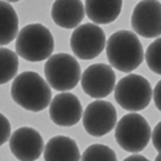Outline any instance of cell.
<instances>
[{"mask_svg": "<svg viewBox=\"0 0 161 161\" xmlns=\"http://www.w3.org/2000/svg\"><path fill=\"white\" fill-rule=\"evenodd\" d=\"M51 15L59 27L76 28L85 17L84 3L80 0H57L53 3Z\"/></svg>", "mask_w": 161, "mask_h": 161, "instance_id": "obj_13", "label": "cell"}, {"mask_svg": "<svg viewBox=\"0 0 161 161\" xmlns=\"http://www.w3.org/2000/svg\"><path fill=\"white\" fill-rule=\"evenodd\" d=\"M19 66V56L15 52L0 47V85L7 84L9 80L15 79Z\"/></svg>", "mask_w": 161, "mask_h": 161, "instance_id": "obj_17", "label": "cell"}, {"mask_svg": "<svg viewBox=\"0 0 161 161\" xmlns=\"http://www.w3.org/2000/svg\"><path fill=\"white\" fill-rule=\"evenodd\" d=\"M11 136V124L3 114L0 113V146L6 143Z\"/></svg>", "mask_w": 161, "mask_h": 161, "instance_id": "obj_20", "label": "cell"}, {"mask_svg": "<svg viewBox=\"0 0 161 161\" xmlns=\"http://www.w3.org/2000/svg\"><path fill=\"white\" fill-rule=\"evenodd\" d=\"M11 97L16 104L31 112L43 111L52 101L50 85L40 74L25 71L15 76L11 86Z\"/></svg>", "mask_w": 161, "mask_h": 161, "instance_id": "obj_2", "label": "cell"}, {"mask_svg": "<svg viewBox=\"0 0 161 161\" xmlns=\"http://www.w3.org/2000/svg\"><path fill=\"white\" fill-rule=\"evenodd\" d=\"M80 161H117V156L106 145L93 144L84 150Z\"/></svg>", "mask_w": 161, "mask_h": 161, "instance_id": "obj_18", "label": "cell"}, {"mask_svg": "<svg viewBox=\"0 0 161 161\" xmlns=\"http://www.w3.org/2000/svg\"><path fill=\"white\" fill-rule=\"evenodd\" d=\"M160 92H161V80H158L157 85L155 86V89L153 90V97L154 102L158 111H161V99H160Z\"/></svg>", "mask_w": 161, "mask_h": 161, "instance_id": "obj_22", "label": "cell"}, {"mask_svg": "<svg viewBox=\"0 0 161 161\" xmlns=\"http://www.w3.org/2000/svg\"><path fill=\"white\" fill-rule=\"evenodd\" d=\"M160 38H157L154 42L149 44L146 50V54H144V58L146 59V64L148 68L154 73L160 75L161 64H160Z\"/></svg>", "mask_w": 161, "mask_h": 161, "instance_id": "obj_19", "label": "cell"}, {"mask_svg": "<svg viewBox=\"0 0 161 161\" xmlns=\"http://www.w3.org/2000/svg\"><path fill=\"white\" fill-rule=\"evenodd\" d=\"M44 74L50 87L64 92L79 84L82 71L76 58L67 53H58L52 55L45 62Z\"/></svg>", "mask_w": 161, "mask_h": 161, "instance_id": "obj_5", "label": "cell"}, {"mask_svg": "<svg viewBox=\"0 0 161 161\" xmlns=\"http://www.w3.org/2000/svg\"><path fill=\"white\" fill-rule=\"evenodd\" d=\"M124 161H150V160H148L146 157H144V156H142V155L133 154V155L129 156V157L125 158Z\"/></svg>", "mask_w": 161, "mask_h": 161, "instance_id": "obj_23", "label": "cell"}, {"mask_svg": "<svg viewBox=\"0 0 161 161\" xmlns=\"http://www.w3.org/2000/svg\"><path fill=\"white\" fill-rule=\"evenodd\" d=\"M160 129H161V123H158L157 126L155 127V129L152 131L150 134V139L153 141V145H154L155 149L158 153H160L161 150V144H160Z\"/></svg>", "mask_w": 161, "mask_h": 161, "instance_id": "obj_21", "label": "cell"}, {"mask_svg": "<svg viewBox=\"0 0 161 161\" xmlns=\"http://www.w3.org/2000/svg\"><path fill=\"white\" fill-rule=\"evenodd\" d=\"M50 117L60 127H72L82 119L83 106L79 98L71 92H61L50 103Z\"/></svg>", "mask_w": 161, "mask_h": 161, "instance_id": "obj_12", "label": "cell"}, {"mask_svg": "<svg viewBox=\"0 0 161 161\" xmlns=\"http://www.w3.org/2000/svg\"><path fill=\"white\" fill-rule=\"evenodd\" d=\"M10 150L19 161H36L42 155L44 141L40 132L30 127H22L10 136Z\"/></svg>", "mask_w": 161, "mask_h": 161, "instance_id": "obj_11", "label": "cell"}, {"mask_svg": "<svg viewBox=\"0 0 161 161\" xmlns=\"http://www.w3.org/2000/svg\"><path fill=\"white\" fill-rule=\"evenodd\" d=\"M160 160H161V156H160V153H158V155H157V157H156L155 161H160Z\"/></svg>", "mask_w": 161, "mask_h": 161, "instance_id": "obj_24", "label": "cell"}, {"mask_svg": "<svg viewBox=\"0 0 161 161\" xmlns=\"http://www.w3.org/2000/svg\"><path fill=\"white\" fill-rule=\"evenodd\" d=\"M106 38L102 28L87 23L77 26L70 38V46L73 54L83 60H92L105 48Z\"/></svg>", "mask_w": 161, "mask_h": 161, "instance_id": "obj_7", "label": "cell"}, {"mask_svg": "<svg viewBox=\"0 0 161 161\" xmlns=\"http://www.w3.org/2000/svg\"><path fill=\"white\" fill-rule=\"evenodd\" d=\"M131 27L143 38H159L161 35V8L159 0L140 1L132 12Z\"/></svg>", "mask_w": 161, "mask_h": 161, "instance_id": "obj_10", "label": "cell"}, {"mask_svg": "<svg viewBox=\"0 0 161 161\" xmlns=\"http://www.w3.org/2000/svg\"><path fill=\"white\" fill-rule=\"evenodd\" d=\"M19 32V16L9 2L0 1V46L11 43Z\"/></svg>", "mask_w": 161, "mask_h": 161, "instance_id": "obj_16", "label": "cell"}, {"mask_svg": "<svg viewBox=\"0 0 161 161\" xmlns=\"http://www.w3.org/2000/svg\"><path fill=\"white\" fill-rule=\"evenodd\" d=\"M83 127L92 136H103L117 124V112L111 102L97 100L89 103L82 116Z\"/></svg>", "mask_w": 161, "mask_h": 161, "instance_id": "obj_8", "label": "cell"}, {"mask_svg": "<svg viewBox=\"0 0 161 161\" xmlns=\"http://www.w3.org/2000/svg\"><path fill=\"white\" fill-rule=\"evenodd\" d=\"M55 47L54 37L42 24H29L23 27L15 41L17 56L30 62L48 59Z\"/></svg>", "mask_w": 161, "mask_h": 161, "instance_id": "obj_3", "label": "cell"}, {"mask_svg": "<svg viewBox=\"0 0 161 161\" xmlns=\"http://www.w3.org/2000/svg\"><path fill=\"white\" fill-rule=\"evenodd\" d=\"M114 98L124 110L134 113L149 105L153 98V88L144 76L129 74L119 80L115 85Z\"/></svg>", "mask_w": 161, "mask_h": 161, "instance_id": "obj_4", "label": "cell"}, {"mask_svg": "<svg viewBox=\"0 0 161 161\" xmlns=\"http://www.w3.org/2000/svg\"><path fill=\"white\" fill-rule=\"evenodd\" d=\"M85 12L93 24H110L117 19L121 12L123 1L113 0V1H98V0H88L85 2Z\"/></svg>", "mask_w": 161, "mask_h": 161, "instance_id": "obj_15", "label": "cell"}, {"mask_svg": "<svg viewBox=\"0 0 161 161\" xmlns=\"http://www.w3.org/2000/svg\"><path fill=\"white\" fill-rule=\"evenodd\" d=\"M80 80L86 95L93 99H103L115 88L116 74L110 64H95L86 68Z\"/></svg>", "mask_w": 161, "mask_h": 161, "instance_id": "obj_9", "label": "cell"}, {"mask_svg": "<svg viewBox=\"0 0 161 161\" xmlns=\"http://www.w3.org/2000/svg\"><path fill=\"white\" fill-rule=\"evenodd\" d=\"M152 129L142 115L129 113L123 116L115 126V140L128 153L142 152L150 141Z\"/></svg>", "mask_w": 161, "mask_h": 161, "instance_id": "obj_6", "label": "cell"}, {"mask_svg": "<svg viewBox=\"0 0 161 161\" xmlns=\"http://www.w3.org/2000/svg\"><path fill=\"white\" fill-rule=\"evenodd\" d=\"M106 57L112 68L130 73L142 64L144 50L137 36L130 30H118L106 40Z\"/></svg>", "mask_w": 161, "mask_h": 161, "instance_id": "obj_1", "label": "cell"}, {"mask_svg": "<svg viewBox=\"0 0 161 161\" xmlns=\"http://www.w3.org/2000/svg\"><path fill=\"white\" fill-rule=\"evenodd\" d=\"M45 161H80V153L76 142L69 136H56L44 147Z\"/></svg>", "mask_w": 161, "mask_h": 161, "instance_id": "obj_14", "label": "cell"}]
</instances>
